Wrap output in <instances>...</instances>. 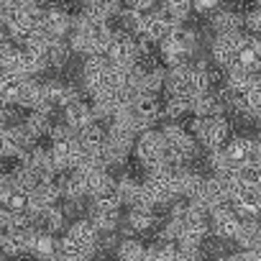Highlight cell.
Masks as SVG:
<instances>
[{
	"mask_svg": "<svg viewBox=\"0 0 261 261\" xmlns=\"http://www.w3.org/2000/svg\"><path fill=\"white\" fill-rule=\"evenodd\" d=\"M92 253H95L92 248L82 246V243L74 241L69 233H64L62 238H57V256H59V258H69V261H74V258H87V256H92Z\"/></svg>",
	"mask_w": 261,
	"mask_h": 261,
	"instance_id": "cb8c5ba5",
	"label": "cell"
},
{
	"mask_svg": "<svg viewBox=\"0 0 261 261\" xmlns=\"http://www.w3.org/2000/svg\"><path fill=\"white\" fill-rule=\"evenodd\" d=\"M72 54L74 51H72V46H69L67 39H51L49 46H46V64L51 69H64L69 64Z\"/></svg>",
	"mask_w": 261,
	"mask_h": 261,
	"instance_id": "7402d4cb",
	"label": "cell"
},
{
	"mask_svg": "<svg viewBox=\"0 0 261 261\" xmlns=\"http://www.w3.org/2000/svg\"><path fill=\"white\" fill-rule=\"evenodd\" d=\"M23 80L26 77L13 74V72H0V105H18Z\"/></svg>",
	"mask_w": 261,
	"mask_h": 261,
	"instance_id": "44dd1931",
	"label": "cell"
},
{
	"mask_svg": "<svg viewBox=\"0 0 261 261\" xmlns=\"http://www.w3.org/2000/svg\"><path fill=\"white\" fill-rule=\"evenodd\" d=\"M23 3H31V6H39V8H46V6H51L54 0H23Z\"/></svg>",
	"mask_w": 261,
	"mask_h": 261,
	"instance_id": "d590c367",
	"label": "cell"
},
{
	"mask_svg": "<svg viewBox=\"0 0 261 261\" xmlns=\"http://www.w3.org/2000/svg\"><path fill=\"white\" fill-rule=\"evenodd\" d=\"M261 57V36L256 34H243L241 44H238V51H236V62L251 67L256 72V62Z\"/></svg>",
	"mask_w": 261,
	"mask_h": 261,
	"instance_id": "ffe728a7",
	"label": "cell"
},
{
	"mask_svg": "<svg viewBox=\"0 0 261 261\" xmlns=\"http://www.w3.org/2000/svg\"><path fill=\"white\" fill-rule=\"evenodd\" d=\"M23 123H26V128L31 130L36 139L49 136V130H51V125H54L49 110H29V115L23 118Z\"/></svg>",
	"mask_w": 261,
	"mask_h": 261,
	"instance_id": "4316f807",
	"label": "cell"
},
{
	"mask_svg": "<svg viewBox=\"0 0 261 261\" xmlns=\"http://www.w3.org/2000/svg\"><path fill=\"white\" fill-rule=\"evenodd\" d=\"M256 139H261V123H258V134H256Z\"/></svg>",
	"mask_w": 261,
	"mask_h": 261,
	"instance_id": "74e56055",
	"label": "cell"
},
{
	"mask_svg": "<svg viewBox=\"0 0 261 261\" xmlns=\"http://www.w3.org/2000/svg\"><path fill=\"white\" fill-rule=\"evenodd\" d=\"M223 6V0H192V13L197 16H210L213 11H218Z\"/></svg>",
	"mask_w": 261,
	"mask_h": 261,
	"instance_id": "d6a6232c",
	"label": "cell"
},
{
	"mask_svg": "<svg viewBox=\"0 0 261 261\" xmlns=\"http://www.w3.org/2000/svg\"><path fill=\"white\" fill-rule=\"evenodd\" d=\"M172 26H174V23H172V21H169L162 11H154V13L149 11V13L144 16L141 31H139L136 36H146L151 44H159V41H162V39H164V36L172 31Z\"/></svg>",
	"mask_w": 261,
	"mask_h": 261,
	"instance_id": "ba28073f",
	"label": "cell"
},
{
	"mask_svg": "<svg viewBox=\"0 0 261 261\" xmlns=\"http://www.w3.org/2000/svg\"><path fill=\"white\" fill-rule=\"evenodd\" d=\"M62 113H64V123H67L72 130L82 128V125H85V123H90V120H95V118H92V110H90V105H87L82 97H74V100H69V102L62 108Z\"/></svg>",
	"mask_w": 261,
	"mask_h": 261,
	"instance_id": "2e32d148",
	"label": "cell"
},
{
	"mask_svg": "<svg viewBox=\"0 0 261 261\" xmlns=\"http://www.w3.org/2000/svg\"><path fill=\"white\" fill-rule=\"evenodd\" d=\"M236 177L241 179V185L261 187V164H256V162H246V164L236 167Z\"/></svg>",
	"mask_w": 261,
	"mask_h": 261,
	"instance_id": "1f68e13d",
	"label": "cell"
},
{
	"mask_svg": "<svg viewBox=\"0 0 261 261\" xmlns=\"http://www.w3.org/2000/svg\"><path fill=\"white\" fill-rule=\"evenodd\" d=\"M34 223H36V228H44L49 233L67 230V215H64L62 205H49V207L34 213Z\"/></svg>",
	"mask_w": 261,
	"mask_h": 261,
	"instance_id": "9a60e30c",
	"label": "cell"
},
{
	"mask_svg": "<svg viewBox=\"0 0 261 261\" xmlns=\"http://www.w3.org/2000/svg\"><path fill=\"white\" fill-rule=\"evenodd\" d=\"M64 233H69L74 241H80L82 246H87V248H92V251L97 253L100 230H97V225H95V223H92L87 215H82V218H74V223H69V228H67Z\"/></svg>",
	"mask_w": 261,
	"mask_h": 261,
	"instance_id": "7c38bea8",
	"label": "cell"
},
{
	"mask_svg": "<svg viewBox=\"0 0 261 261\" xmlns=\"http://www.w3.org/2000/svg\"><path fill=\"white\" fill-rule=\"evenodd\" d=\"M130 228H134V233L136 236H141V233H149V230H154L156 228V210L154 207H144V205H134V207H128V215L123 218Z\"/></svg>",
	"mask_w": 261,
	"mask_h": 261,
	"instance_id": "4fadbf2b",
	"label": "cell"
},
{
	"mask_svg": "<svg viewBox=\"0 0 261 261\" xmlns=\"http://www.w3.org/2000/svg\"><path fill=\"white\" fill-rule=\"evenodd\" d=\"M230 120L225 118V113L220 115H210V118H192V134L197 139V144L205 149V151H213V149H220L225 146V141L230 139Z\"/></svg>",
	"mask_w": 261,
	"mask_h": 261,
	"instance_id": "6da1fadb",
	"label": "cell"
},
{
	"mask_svg": "<svg viewBox=\"0 0 261 261\" xmlns=\"http://www.w3.org/2000/svg\"><path fill=\"white\" fill-rule=\"evenodd\" d=\"M172 23H185L192 16V0H162L159 8Z\"/></svg>",
	"mask_w": 261,
	"mask_h": 261,
	"instance_id": "83f0119b",
	"label": "cell"
},
{
	"mask_svg": "<svg viewBox=\"0 0 261 261\" xmlns=\"http://www.w3.org/2000/svg\"><path fill=\"white\" fill-rule=\"evenodd\" d=\"M192 113V97H182V95H167L164 102V118L167 120H185Z\"/></svg>",
	"mask_w": 261,
	"mask_h": 261,
	"instance_id": "d4e9b609",
	"label": "cell"
},
{
	"mask_svg": "<svg viewBox=\"0 0 261 261\" xmlns=\"http://www.w3.org/2000/svg\"><path fill=\"white\" fill-rule=\"evenodd\" d=\"M11 177H13V185L21 187V190H26V192H31V190L41 182V177L36 174V169H31V167H26V164H18V167L11 172Z\"/></svg>",
	"mask_w": 261,
	"mask_h": 261,
	"instance_id": "f546056e",
	"label": "cell"
},
{
	"mask_svg": "<svg viewBox=\"0 0 261 261\" xmlns=\"http://www.w3.org/2000/svg\"><path fill=\"white\" fill-rule=\"evenodd\" d=\"M0 72H3V69H0Z\"/></svg>",
	"mask_w": 261,
	"mask_h": 261,
	"instance_id": "ab89813d",
	"label": "cell"
},
{
	"mask_svg": "<svg viewBox=\"0 0 261 261\" xmlns=\"http://www.w3.org/2000/svg\"><path fill=\"white\" fill-rule=\"evenodd\" d=\"M6 205L11 210V215H21V213H29L31 210V195L21 187H13L11 195L6 197Z\"/></svg>",
	"mask_w": 261,
	"mask_h": 261,
	"instance_id": "4dcf8cb0",
	"label": "cell"
},
{
	"mask_svg": "<svg viewBox=\"0 0 261 261\" xmlns=\"http://www.w3.org/2000/svg\"><path fill=\"white\" fill-rule=\"evenodd\" d=\"M253 3H256V6H261V0H253Z\"/></svg>",
	"mask_w": 261,
	"mask_h": 261,
	"instance_id": "f35d334b",
	"label": "cell"
},
{
	"mask_svg": "<svg viewBox=\"0 0 261 261\" xmlns=\"http://www.w3.org/2000/svg\"><path fill=\"white\" fill-rule=\"evenodd\" d=\"M115 190H118V197H120V202H123L125 207L139 205V200H141V182H136L130 174L118 177V179H115Z\"/></svg>",
	"mask_w": 261,
	"mask_h": 261,
	"instance_id": "603a6c76",
	"label": "cell"
},
{
	"mask_svg": "<svg viewBox=\"0 0 261 261\" xmlns=\"http://www.w3.org/2000/svg\"><path fill=\"white\" fill-rule=\"evenodd\" d=\"M51 159H54V167L59 172H67V169H74L82 159V144L77 141V136H67V139H57L51 141Z\"/></svg>",
	"mask_w": 261,
	"mask_h": 261,
	"instance_id": "5b68a950",
	"label": "cell"
},
{
	"mask_svg": "<svg viewBox=\"0 0 261 261\" xmlns=\"http://www.w3.org/2000/svg\"><path fill=\"white\" fill-rule=\"evenodd\" d=\"M13 187H16V185H13V177L0 172V200H6V197L11 195V190H13Z\"/></svg>",
	"mask_w": 261,
	"mask_h": 261,
	"instance_id": "836d02e7",
	"label": "cell"
},
{
	"mask_svg": "<svg viewBox=\"0 0 261 261\" xmlns=\"http://www.w3.org/2000/svg\"><path fill=\"white\" fill-rule=\"evenodd\" d=\"M130 108H134V113L141 115L149 125H156L164 118V102H159V97L154 92H141Z\"/></svg>",
	"mask_w": 261,
	"mask_h": 261,
	"instance_id": "8fae6325",
	"label": "cell"
},
{
	"mask_svg": "<svg viewBox=\"0 0 261 261\" xmlns=\"http://www.w3.org/2000/svg\"><path fill=\"white\" fill-rule=\"evenodd\" d=\"M223 151H225V156L230 159V164H233V167H241V164H246V162H251V159H253L256 139H251V136H233V139H228V141H225Z\"/></svg>",
	"mask_w": 261,
	"mask_h": 261,
	"instance_id": "9c48e42d",
	"label": "cell"
},
{
	"mask_svg": "<svg viewBox=\"0 0 261 261\" xmlns=\"http://www.w3.org/2000/svg\"><path fill=\"white\" fill-rule=\"evenodd\" d=\"M74 136L82 144V149H102L105 139H108V130L100 125V120H90V123H85L82 128L74 130Z\"/></svg>",
	"mask_w": 261,
	"mask_h": 261,
	"instance_id": "ac0fdd59",
	"label": "cell"
},
{
	"mask_svg": "<svg viewBox=\"0 0 261 261\" xmlns=\"http://www.w3.org/2000/svg\"><path fill=\"white\" fill-rule=\"evenodd\" d=\"M29 195H31V210L34 213H39L49 205H57L62 200V190H59L57 179H41Z\"/></svg>",
	"mask_w": 261,
	"mask_h": 261,
	"instance_id": "30bf717a",
	"label": "cell"
},
{
	"mask_svg": "<svg viewBox=\"0 0 261 261\" xmlns=\"http://www.w3.org/2000/svg\"><path fill=\"white\" fill-rule=\"evenodd\" d=\"M115 253H118L123 261H136V258H146V246H144L136 236H128V238H120V241H118Z\"/></svg>",
	"mask_w": 261,
	"mask_h": 261,
	"instance_id": "f1b7e54d",
	"label": "cell"
},
{
	"mask_svg": "<svg viewBox=\"0 0 261 261\" xmlns=\"http://www.w3.org/2000/svg\"><path fill=\"white\" fill-rule=\"evenodd\" d=\"M41 29L51 36H59V39H67V34L72 31V16L64 6L59 3H51L44 8V18H41Z\"/></svg>",
	"mask_w": 261,
	"mask_h": 261,
	"instance_id": "8992f818",
	"label": "cell"
},
{
	"mask_svg": "<svg viewBox=\"0 0 261 261\" xmlns=\"http://www.w3.org/2000/svg\"><path fill=\"white\" fill-rule=\"evenodd\" d=\"M243 39V31H228V34H215V39H210V62L218 67H228L236 62V51L238 44Z\"/></svg>",
	"mask_w": 261,
	"mask_h": 261,
	"instance_id": "277c9868",
	"label": "cell"
},
{
	"mask_svg": "<svg viewBox=\"0 0 261 261\" xmlns=\"http://www.w3.org/2000/svg\"><path fill=\"white\" fill-rule=\"evenodd\" d=\"M134 154L139 159V164L144 169H154L159 164H164V154H167V139L162 134V128H146L136 136L134 144Z\"/></svg>",
	"mask_w": 261,
	"mask_h": 261,
	"instance_id": "7a4b0ae2",
	"label": "cell"
},
{
	"mask_svg": "<svg viewBox=\"0 0 261 261\" xmlns=\"http://www.w3.org/2000/svg\"><path fill=\"white\" fill-rule=\"evenodd\" d=\"M31 253L39 258H51L57 256V233H49L44 228L36 230L34 241H31Z\"/></svg>",
	"mask_w": 261,
	"mask_h": 261,
	"instance_id": "484cf974",
	"label": "cell"
},
{
	"mask_svg": "<svg viewBox=\"0 0 261 261\" xmlns=\"http://www.w3.org/2000/svg\"><path fill=\"white\" fill-rule=\"evenodd\" d=\"M210 29L215 34H228V31H243V11L238 8H218L210 13Z\"/></svg>",
	"mask_w": 261,
	"mask_h": 261,
	"instance_id": "52a82bcc",
	"label": "cell"
},
{
	"mask_svg": "<svg viewBox=\"0 0 261 261\" xmlns=\"http://www.w3.org/2000/svg\"><path fill=\"white\" fill-rule=\"evenodd\" d=\"M223 74H225V85L230 87V90H238V92H243L251 82H253V77L258 74V72H253L251 67H246V64H241V62H233V64H228L225 69H223Z\"/></svg>",
	"mask_w": 261,
	"mask_h": 261,
	"instance_id": "d6986e66",
	"label": "cell"
},
{
	"mask_svg": "<svg viewBox=\"0 0 261 261\" xmlns=\"http://www.w3.org/2000/svg\"><path fill=\"white\" fill-rule=\"evenodd\" d=\"M233 243L241 251H248V248L258 246L261 243V223H258V218H243L241 225H238V233H236Z\"/></svg>",
	"mask_w": 261,
	"mask_h": 261,
	"instance_id": "e0dca14e",
	"label": "cell"
},
{
	"mask_svg": "<svg viewBox=\"0 0 261 261\" xmlns=\"http://www.w3.org/2000/svg\"><path fill=\"white\" fill-rule=\"evenodd\" d=\"M6 36H8V34H6V31H0V41H3V39H6Z\"/></svg>",
	"mask_w": 261,
	"mask_h": 261,
	"instance_id": "8d00e7d4",
	"label": "cell"
},
{
	"mask_svg": "<svg viewBox=\"0 0 261 261\" xmlns=\"http://www.w3.org/2000/svg\"><path fill=\"white\" fill-rule=\"evenodd\" d=\"M220 113H225V105H223V100L218 97L215 90H205V92L192 97V115L210 118V115H220Z\"/></svg>",
	"mask_w": 261,
	"mask_h": 261,
	"instance_id": "5bb4252c",
	"label": "cell"
},
{
	"mask_svg": "<svg viewBox=\"0 0 261 261\" xmlns=\"http://www.w3.org/2000/svg\"><path fill=\"white\" fill-rule=\"evenodd\" d=\"M238 225H241V215L233 210L230 202L218 205V207L210 210V233L215 238H223V241L230 243L238 233Z\"/></svg>",
	"mask_w": 261,
	"mask_h": 261,
	"instance_id": "3957f363",
	"label": "cell"
},
{
	"mask_svg": "<svg viewBox=\"0 0 261 261\" xmlns=\"http://www.w3.org/2000/svg\"><path fill=\"white\" fill-rule=\"evenodd\" d=\"M125 6H130V8H139V11H144V13H149L154 6H156V0H123Z\"/></svg>",
	"mask_w": 261,
	"mask_h": 261,
	"instance_id": "e575fe53",
	"label": "cell"
}]
</instances>
